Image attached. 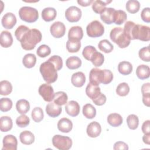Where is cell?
Masks as SVG:
<instances>
[{
    "mask_svg": "<svg viewBox=\"0 0 150 150\" xmlns=\"http://www.w3.org/2000/svg\"><path fill=\"white\" fill-rule=\"evenodd\" d=\"M42 38L40 30L37 29H32L27 31L20 40L22 47L25 50L33 49Z\"/></svg>",
    "mask_w": 150,
    "mask_h": 150,
    "instance_id": "cell-1",
    "label": "cell"
},
{
    "mask_svg": "<svg viewBox=\"0 0 150 150\" xmlns=\"http://www.w3.org/2000/svg\"><path fill=\"white\" fill-rule=\"evenodd\" d=\"M39 70L43 80L48 84L53 83L57 79V70L54 64L49 60L40 64Z\"/></svg>",
    "mask_w": 150,
    "mask_h": 150,
    "instance_id": "cell-2",
    "label": "cell"
},
{
    "mask_svg": "<svg viewBox=\"0 0 150 150\" xmlns=\"http://www.w3.org/2000/svg\"><path fill=\"white\" fill-rule=\"evenodd\" d=\"M110 38L120 48H125L130 44L131 40L125 33L123 28L121 27L114 28L110 32Z\"/></svg>",
    "mask_w": 150,
    "mask_h": 150,
    "instance_id": "cell-3",
    "label": "cell"
},
{
    "mask_svg": "<svg viewBox=\"0 0 150 150\" xmlns=\"http://www.w3.org/2000/svg\"><path fill=\"white\" fill-rule=\"evenodd\" d=\"M19 16L22 21L28 23H33L39 18V13L35 8L23 6L19 11Z\"/></svg>",
    "mask_w": 150,
    "mask_h": 150,
    "instance_id": "cell-4",
    "label": "cell"
},
{
    "mask_svg": "<svg viewBox=\"0 0 150 150\" xmlns=\"http://www.w3.org/2000/svg\"><path fill=\"white\" fill-rule=\"evenodd\" d=\"M52 144L55 148L59 150H68L71 148L73 142L69 137L55 135L52 138Z\"/></svg>",
    "mask_w": 150,
    "mask_h": 150,
    "instance_id": "cell-5",
    "label": "cell"
},
{
    "mask_svg": "<svg viewBox=\"0 0 150 150\" xmlns=\"http://www.w3.org/2000/svg\"><path fill=\"white\" fill-rule=\"evenodd\" d=\"M86 32L90 38L100 37L104 33V27L100 22L94 20L88 24L86 27Z\"/></svg>",
    "mask_w": 150,
    "mask_h": 150,
    "instance_id": "cell-6",
    "label": "cell"
},
{
    "mask_svg": "<svg viewBox=\"0 0 150 150\" xmlns=\"http://www.w3.org/2000/svg\"><path fill=\"white\" fill-rule=\"evenodd\" d=\"M134 39L148 42L150 40V28L149 26L143 25H135L134 33Z\"/></svg>",
    "mask_w": 150,
    "mask_h": 150,
    "instance_id": "cell-7",
    "label": "cell"
},
{
    "mask_svg": "<svg viewBox=\"0 0 150 150\" xmlns=\"http://www.w3.org/2000/svg\"><path fill=\"white\" fill-rule=\"evenodd\" d=\"M39 94L42 97L43 100L47 102H51L54 97L55 93L52 86L48 83H44L39 87Z\"/></svg>",
    "mask_w": 150,
    "mask_h": 150,
    "instance_id": "cell-8",
    "label": "cell"
},
{
    "mask_svg": "<svg viewBox=\"0 0 150 150\" xmlns=\"http://www.w3.org/2000/svg\"><path fill=\"white\" fill-rule=\"evenodd\" d=\"M82 12L80 8L75 6L69 7L65 12V17L70 22H77L81 17Z\"/></svg>",
    "mask_w": 150,
    "mask_h": 150,
    "instance_id": "cell-9",
    "label": "cell"
},
{
    "mask_svg": "<svg viewBox=\"0 0 150 150\" xmlns=\"http://www.w3.org/2000/svg\"><path fill=\"white\" fill-rule=\"evenodd\" d=\"M51 35L55 38H60L63 37L66 32L65 25L63 22L57 21L54 22L50 28Z\"/></svg>",
    "mask_w": 150,
    "mask_h": 150,
    "instance_id": "cell-10",
    "label": "cell"
},
{
    "mask_svg": "<svg viewBox=\"0 0 150 150\" xmlns=\"http://www.w3.org/2000/svg\"><path fill=\"white\" fill-rule=\"evenodd\" d=\"M2 150H16L18 141L13 135H6L3 138Z\"/></svg>",
    "mask_w": 150,
    "mask_h": 150,
    "instance_id": "cell-11",
    "label": "cell"
},
{
    "mask_svg": "<svg viewBox=\"0 0 150 150\" xmlns=\"http://www.w3.org/2000/svg\"><path fill=\"white\" fill-rule=\"evenodd\" d=\"M103 79V70H101L97 68H93L89 74L90 83L98 86L102 83Z\"/></svg>",
    "mask_w": 150,
    "mask_h": 150,
    "instance_id": "cell-12",
    "label": "cell"
},
{
    "mask_svg": "<svg viewBox=\"0 0 150 150\" xmlns=\"http://www.w3.org/2000/svg\"><path fill=\"white\" fill-rule=\"evenodd\" d=\"M16 18L15 15L11 13H6L2 18L1 23L2 26L7 29H11L13 28V26L16 23Z\"/></svg>",
    "mask_w": 150,
    "mask_h": 150,
    "instance_id": "cell-13",
    "label": "cell"
},
{
    "mask_svg": "<svg viewBox=\"0 0 150 150\" xmlns=\"http://www.w3.org/2000/svg\"><path fill=\"white\" fill-rule=\"evenodd\" d=\"M86 132L90 137L96 138L101 134V127L98 122L93 121L87 125Z\"/></svg>",
    "mask_w": 150,
    "mask_h": 150,
    "instance_id": "cell-14",
    "label": "cell"
},
{
    "mask_svg": "<svg viewBox=\"0 0 150 150\" xmlns=\"http://www.w3.org/2000/svg\"><path fill=\"white\" fill-rule=\"evenodd\" d=\"M65 110L68 115L71 117H76L80 112V105L79 103L74 100H71L66 103Z\"/></svg>",
    "mask_w": 150,
    "mask_h": 150,
    "instance_id": "cell-15",
    "label": "cell"
},
{
    "mask_svg": "<svg viewBox=\"0 0 150 150\" xmlns=\"http://www.w3.org/2000/svg\"><path fill=\"white\" fill-rule=\"evenodd\" d=\"M62 108L61 106L54 103L50 102L46 107V112L47 114L52 118L58 117L62 112Z\"/></svg>",
    "mask_w": 150,
    "mask_h": 150,
    "instance_id": "cell-16",
    "label": "cell"
},
{
    "mask_svg": "<svg viewBox=\"0 0 150 150\" xmlns=\"http://www.w3.org/2000/svg\"><path fill=\"white\" fill-rule=\"evenodd\" d=\"M115 9L112 8H106L103 12L100 13L101 19L107 25L114 23V15Z\"/></svg>",
    "mask_w": 150,
    "mask_h": 150,
    "instance_id": "cell-17",
    "label": "cell"
},
{
    "mask_svg": "<svg viewBox=\"0 0 150 150\" xmlns=\"http://www.w3.org/2000/svg\"><path fill=\"white\" fill-rule=\"evenodd\" d=\"M83 37V31L81 26H72L68 32V40H80Z\"/></svg>",
    "mask_w": 150,
    "mask_h": 150,
    "instance_id": "cell-18",
    "label": "cell"
},
{
    "mask_svg": "<svg viewBox=\"0 0 150 150\" xmlns=\"http://www.w3.org/2000/svg\"><path fill=\"white\" fill-rule=\"evenodd\" d=\"M57 128L62 132L68 133L73 128V123L69 118H62L57 122Z\"/></svg>",
    "mask_w": 150,
    "mask_h": 150,
    "instance_id": "cell-19",
    "label": "cell"
},
{
    "mask_svg": "<svg viewBox=\"0 0 150 150\" xmlns=\"http://www.w3.org/2000/svg\"><path fill=\"white\" fill-rule=\"evenodd\" d=\"M71 82L74 86L76 87H81L86 82V76L81 71L74 73L71 76Z\"/></svg>",
    "mask_w": 150,
    "mask_h": 150,
    "instance_id": "cell-20",
    "label": "cell"
},
{
    "mask_svg": "<svg viewBox=\"0 0 150 150\" xmlns=\"http://www.w3.org/2000/svg\"><path fill=\"white\" fill-rule=\"evenodd\" d=\"M13 43V38L11 33L7 30H3L0 35V43L2 47L8 48Z\"/></svg>",
    "mask_w": 150,
    "mask_h": 150,
    "instance_id": "cell-21",
    "label": "cell"
},
{
    "mask_svg": "<svg viewBox=\"0 0 150 150\" xmlns=\"http://www.w3.org/2000/svg\"><path fill=\"white\" fill-rule=\"evenodd\" d=\"M57 15L56 10L52 7L44 8L42 11V18L46 22L53 21Z\"/></svg>",
    "mask_w": 150,
    "mask_h": 150,
    "instance_id": "cell-22",
    "label": "cell"
},
{
    "mask_svg": "<svg viewBox=\"0 0 150 150\" xmlns=\"http://www.w3.org/2000/svg\"><path fill=\"white\" fill-rule=\"evenodd\" d=\"M86 93L90 98L93 100L101 93V90L98 86L89 83L86 88Z\"/></svg>",
    "mask_w": 150,
    "mask_h": 150,
    "instance_id": "cell-23",
    "label": "cell"
},
{
    "mask_svg": "<svg viewBox=\"0 0 150 150\" xmlns=\"http://www.w3.org/2000/svg\"><path fill=\"white\" fill-rule=\"evenodd\" d=\"M19 139L23 144L29 145L34 142L35 136L32 132L26 130L21 132L19 135Z\"/></svg>",
    "mask_w": 150,
    "mask_h": 150,
    "instance_id": "cell-24",
    "label": "cell"
},
{
    "mask_svg": "<svg viewBox=\"0 0 150 150\" xmlns=\"http://www.w3.org/2000/svg\"><path fill=\"white\" fill-rule=\"evenodd\" d=\"M136 74L141 80H144L149 78L150 75L149 67L145 64L138 66L136 69Z\"/></svg>",
    "mask_w": 150,
    "mask_h": 150,
    "instance_id": "cell-25",
    "label": "cell"
},
{
    "mask_svg": "<svg viewBox=\"0 0 150 150\" xmlns=\"http://www.w3.org/2000/svg\"><path fill=\"white\" fill-rule=\"evenodd\" d=\"M107 122L112 127H117L121 125L122 123V118L121 115L117 113H111L107 117Z\"/></svg>",
    "mask_w": 150,
    "mask_h": 150,
    "instance_id": "cell-26",
    "label": "cell"
},
{
    "mask_svg": "<svg viewBox=\"0 0 150 150\" xmlns=\"http://www.w3.org/2000/svg\"><path fill=\"white\" fill-rule=\"evenodd\" d=\"M81 59L77 56H70L67 59L66 61V65L68 69L70 70H74L79 68L81 66Z\"/></svg>",
    "mask_w": 150,
    "mask_h": 150,
    "instance_id": "cell-27",
    "label": "cell"
},
{
    "mask_svg": "<svg viewBox=\"0 0 150 150\" xmlns=\"http://www.w3.org/2000/svg\"><path fill=\"white\" fill-rule=\"evenodd\" d=\"M13 125L12 120L8 116H2L0 119V129L2 132H8L10 131Z\"/></svg>",
    "mask_w": 150,
    "mask_h": 150,
    "instance_id": "cell-28",
    "label": "cell"
},
{
    "mask_svg": "<svg viewBox=\"0 0 150 150\" xmlns=\"http://www.w3.org/2000/svg\"><path fill=\"white\" fill-rule=\"evenodd\" d=\"M16 108L19 114H25L30 110L29 103L25 99L19 100L16 103Z\"/></svg>",
    "mask_w": 150,
    "mask_h": 150,
    "instance_id": "cell-29",
    "label": "cell"
},
{
    "mask_svg": "<svg viewBox=\"0 0 150 150\" xmlns=\"http://www.w3.org/2000/svg\"><path fill=\"white\" fill-rule=\"evenodd\" d=\"M118 70L122 75H128L132 71V65L127 61H122L118 65Z\"/></svg>",
    "mask_w": 150,
    "mask_h": 150,
    "instance_id": "cell-30",
    "label": "cell"
},
{
    "mask_svg": "<svg viewBox=\"0 0 150 150\" xmlns=\"http://www.w3.org/2000/svg\"><path fill=\"white\" fill-rule=\"evenodd\" d=\"M111 1H102L100 0H96L95 1H93V2L92 9L95 13L100 14L106 8L105 6H107V5L111 3Z\"/></svg>",
    "mask_w": 150,
    "mask_h": 150,
    "instance_id": "cell-31",
    "label": "cell"
},
{
    "mask_svg": "<svg viewBox=\"0 0 150 150\" xmlns=\"http://www.w3.org/2000/svg\"><path fill=\"white\" fill-rule=\"evenodd\" d=\"M36 62V57L34 54L28 53L25 54L22 59L23 66L28 69L34 67Z\"/></svg>",
    "mask_w": 150,
    "mask_h": 150,
    "instance_id": "cell-32",
    "label": "cell"
},
{
    "mask_svg": "<svg viewBox=\"0 0 150 150\" xmlns=\"http://www.w3.org/2000/svg\"><path fill=\"white\" fill-rule=\"evenodd\" d=\"M83 114L88 119H93L96 115V110L91 104H86L83 107Z\"/></svg>",
    "mask_w": 150,
    "mask_h": 150,
    "instance_id": "cell-33",
    "label": "cell"
},
{
    "mask_svg": "<svg viewBox=\"0 0 150 150\" xmlns=\"http://www.w3.org/2000/svg\"><path fill=\"white\" fill-rule=\"evenodd\" d=\"M53 100L54 103L60 106H62L67 103L68 100V97L65 92L60 91L55 93Z\"/></svg>",
    "mask_w": 150,
    "mask_h": 150,
    "instance_id": "cell-34",
    "label": "cell"
},
{
    "mask_svg": "<svg viewBox=\"0 0 150 150\" xmlns=\"http://www.w3.org/2000/svg\"><path fill=\"white\" fill-rule=\"evenodd\" d=\"M127 18V13L122 10H115L114 15V23L117 25H122Z\"/></svg>",
    "mask_w": 150,
    "mask_h": 150,
    "instance_id": "cell-35",
    "label": "cell"
},
{
    "mask_svg": "<svg viewBox=\"0 0 150 150\" xmlns=\"http://www.w3.org/2000/svg\"><path fill=\"white\" fill-rule=\"evenodd\" d=\"M135 23L132 22V21H127L124 27V31L127 37L130 39V40H134V30H135Z\"/></svg>",
    "mask_w": 150,
    "mask_h": 150,
    "instance_id": "cell-36",
    "label": "cell"
},
{
    "mask_svg": "<svg viewBox=\"0 0 150 150\" xmlns=\"http://www.w3.org/2000/svg\"><path fill=\"white\" fill-rule=\"evenodd\" d=\"M125 8L129 13H135L139 10L140 3L137 0H129L126 3Z\"/></svg>",
    "mask_w": 150,
    "mask_h": 150,
    "instance_id": "cell-37",
    "label": "cell"
},
{
    "mask_svg": "<svg viewBox=\"0 0 150 150\" xmlns=\"http://www.w3.org/2000/svg\"><path fill=\"white\" fill-rule=\"evenodd\" d=\"M81 47L80 40H68L66 42V49L70 53L77 52Z\"/></svg>",
    "mask_w": 150,
    "mask_h": 150,
    "instance_id": "cell-38",
    "label": "cell"
},
{
    "mask_svg": "<svg viewBox=\"0 0 150 150\" xmlns=\"http://www.w3.org/2000/svg\"><path fill=\"white\" fill-rule=\"evenodd\" d=\"M12 86L8 80H2L0 82V94L2 96H7L11 93Z\"/></svg>",
    "mask_w": 150,
    "mask_h": 150,
    "instance_id": "cell-39",
    "label": "cell"
},
{
    "mask_svg": "<svg viewBox=\"0 0 150 150\" xmlns=\"http://www.w3.org/2000/svg\"><path fill=\"white\" fill-rule=\"evenodd\" d=\"M98 47L101 51L105 53H110L114 49V46L107 39L100 40L98 44Z\"/></svg>",
    "mask_w": 150,
    "mask_h": 150,
    "instance_id": "cell-40",
    "label": "cell"
},
{
    "mask_svg": "<svg viewBox=\"0 0 150 150\" xmlns=\"http://www.w3.org/2000/svg\"><path fill=\"white\" fill-rule=\"evenodd\" d=\"M127 123L128 128L131 129H136L139 125V119L137 115L130 114L127 118Z\"/></svg>",
    "mask_w": 150,
    "mask_h": 150,
    "instance_id": "cell-41",
    "label": "cell"
},
{
    "mask_svg": "<svg viewBox=\"0 0 150 150\" xmlns=\"http://www.w3.org/2000/svg\"><path fill=\"white\" fill-rule=\"evenodd\" d=\"M96 52H97V50L94 46L89 45V46H86L83 49L82 52V54L86 60L91 62L92 58L93 57Z\"/></svg>",
    "mask_w": 150,
    "mask_h": 150,
    "instance_id": "cell-42",
    "label": "cell"
},
{
    "mask_svg": "<svg viewBox=\"0 0 150 150\" xmlns=\"http://www.w3.org/2000/svg\"><path fill=\"white\" fill-rule=\"evenodd\" d=\"M31 117L32 120L35 122H40L43 119V117H44L43 110L39 107H35L32 111Z\"/></svg>",
    "mask_w": 150,
    "mask_h": 150,
    "instance_id": "cell-43",
    "label": "cell"
},
{
    "mask_svg": "<svg viewBox=\"0 0 150 150\" xmlns=\"http://www.w3.org/2000/svg\"><path fill=\"white\" fill-rule=\"evenodd\" d=\"M129 92V87L127 83L119 84L116 88V93L121 97L126 96Z\"/></svg>",
    "mask_w": 150,
    "mask_h": 150,
    "instance_id": "cell-44",
    "label": "cell"
},
{
    "mask_svg": "<svg viewBox=\"0 0 150 150\" xmlns=\"http://www.w3.org/2000/svg\"><path fill=\"white\" fill-rule=\"evenodd\" d=\"M12 107V101L9 98H2L0 100V110L2 112L9 111Z\"/></svg>",
    "mask_w": 150,
    "mask_h": 150,
    "instance_id": "cell-45",
    "label": "cell"
},
{
    "mask_svg": "<svg viewBox=\"0 0 150 150\" xmlns=\"http://www.w3.org/2000/svg\"><path fill=\"white\" fill-rule=\"evenodd\" d=\"M51 53V49L49 46L46 45H42L38 47L36 50L38 56L40 57H46Z\"/></svg>",
    "mask_w": 150,
    "mask_h": 150,
    "instance_id": "cell-46",
    "label": "cell"
},
{
    "mask_svg": "<svg viewBox=\"0 0 150 150\" xmlns=\"http://www.w3.org/2000/svg\"><path fill=\"white\" fill-rule=\"evenodd\" d=\"M91 62L94 66L100 67L103 64L104 62V55L101 53L97 51L94 54Z\"/></svg>",
    "mask_w": 150,
    "mask_h": 150,
    "instance_id": "cell-47",
    "label": "cell"
},
{
    "mask_svg": "<svg viewBox=\"0 0 150 150\" xmlns=\"http://www.w3.org/2000/svg\"><path fill=\"white\" fill-rule=\"evenodd\" d=\"M138 55L139 58L146 62L150 61V52H149V46L144 47L139 50Z\"/></svg>",
    "mask_w": 150,
    "mask_h": 150,
    "instance_id": "cell-48",
    "label": "cell"
},
{
    "mask_svg": "<svg viewBox=\"0 0 150 150\" xmlns=\"http://www.w3.org/2000/svg\"><path fill=\"white\" fill-rule=\"evenodd\" d=\"M30 122L29 118L25 114H21L16 120V125L21 128L27 127Z\"/></svg>",
    "mask_w": 150,
    "mask_h": 150,
    "instance_id": "cell-49",
    "label": "cell"
},
{
    "mask_svg": "<svg viewBox=\"0 0 150 150\" xmlns=\"http://www.w3.org/2000/svg\"><path fill=\"white\" fill-rule=\"evenodd\" d=\"M47 60L50 61L54 64L57 71L61 70L63 67V60L59 56L53 55L51 56Z\"/></svg>",
    "mask_w": 150,
    "mask_h": 150,
    "instance_id": "cell-50",
    "label": "cell"
},
{
    "mask_svg": "<svg viewBox=\"0 0 150 150\" xmlns=\"http://www.w3.org/2000/svg\"><path fill=\"white\" fill-rule=\"evenodd\" d=\"M29 30V28L25 25L19 26L15 32V36L16 39L20 42L23 35Z\"/></svg>",
    "mask_w": 150,
    "mask_h": 150,
    "instance_id": "cell-51",
    "label": "cell"
},
{
    "mask_svg": "<svg viewBox=\"0 0 150 150\" xmlns=\"http://www.w3.org/2000/svg\"><path fill=\"white\" fill-rule=\"evenodd\" d=\"M113 74L110 70H103V79L102 83L103 84H108L110 83L113 79Z\"/></svg>",
    "mask_w": 150,
    "mask_h": 150,
    "instance_id": "cell-52",
    "label": "cell"
},
{
    "mask_svg": "<svg viewBox=\"0 0 150 150\" xmlns=\"http://www.w3.org/2000/svg\"><path fill=\"white\" fill-rule=\"evenodd\" d=\"M107 100V98L106 96L103 94V93H100L96 98L92 100L93 102L96 105H104Z\"/></svg>",
    "mask_w": 150,
    "mask_h": 150,
    "instance_id": "cell-53",
    "label": "cell"
},
{
    "mask_svg": "<svg viewBox=\"0 0 150 150\" xmlns=\"http://www.w3.org/2000/svg\"><path fill=\"white\" fill-rule=\"evenodd\" d=\"M141 17L143 21L146 23L150 22V8L147 7L144 8L141 13Z\"/></svg>",
    "mask_w": 150,
    "mask_h": 150,
    "instance_id": "cell-54",
    "label": "cell"
},
{
    "mask_svg": "<svg viewBox=\"0 0 150 150\" xmlns=\"http://www.w3.org/2000/svg\"><path fill=\"white\" fill-rule=\"evenodd\" d=\"M113 149L114 150L118 149H124V150H128V145L122 141H117L114 144Z\"/></svg>",
    "mask_w": 150,
    "mask_h": 150,
    "instance_id": "cell-55",
    "label": "cell"
},
{
    "mask_svg": "<svg viewBox=\"0 0 150 150\" xmlns=\"http://www.w3.org/2000/svg\"><path fill=\"white\" fill-rule=\"evenodd\" d=\"M141 92L142 96H150V83H146L144 84L141 87Z\"/></svg>",
    "mask_w": 150,
    "mask_h": 150,
    "instance_id": "cell-56",
    "label": "cell"
},
{
    "mask_svg": "<svg viewBox=\"0 0 150 150\" xmlns=\"http://www.w3.org/2000/svg\"><path fill=\"white\" fill-rule=\"evenodd\" d=\"M150 121L146 120L144 121L142 125V131L144 134H150Z\"/></svg>",
    "mask_w": 150,
    "mask_h": 150,
    "instance_id": "cell-57",
    "label": "cell"
},
{
    "mask_svg": "<svg viewBox=\"0 0 150 150\" xmlns=\"http://www.w3.org/2000/svg\"><path fill=\"white\" fill-rule=\"evenodd\" d=\"M93 2V0H87V1H81L78 0L77 3L81 6H88L90 5Z\"/></svg>",
    "mask_w": 150,
    "mask_h": 150,
    "instance_id": "cell-58",
    "label": "cell"
},
{
    "mask_svg": "<svg viewBox=\"0 0 150 150\" xmlns=\"http://www.w3.org/2000/svg\"><path fill=\"white\" fill-rule=\"evenodd\" d=\"M142 102L147 107L150 106V96H142Z\"/></svg>",
    "mask_w": 150,
    "mask_h": 150,
    "instance_id": "cell-59",
    "label": "cell"
},
{
    "mask_svg": "<svg viewBox=\"0 0 150 150\" xmlns=\"http://www.w3.org/2000/svg\"><path fill=\"white\" fill-rule=\"evenodd\" d=\"M142 140L145 144L147 145H149L150 144V134H144V135L142 137Z\"/></svg>",
    "mask_w": 150,
    "mask_h": 150,
    "instance_id": "cell-60",
    "label": "cell"
}]
</instances>
